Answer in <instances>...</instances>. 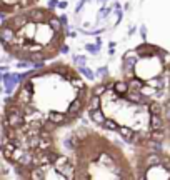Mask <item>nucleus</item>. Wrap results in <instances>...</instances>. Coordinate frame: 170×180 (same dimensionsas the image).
<instances>
[{"mask_svg": "<svg viewBox=\"0 0 170 180\" xmlns=\"http://www.w3.org/2000/svg\"><path fill=\"white\" fill-rule=\"evenodd\" d=\"M122 74L132 90L142 94L150 104L163 105L170 97L168 53L157 45L142 43L122 58Z\"/></svg>", "mask_w": 170, "mask_h": 180, "instance_id": "obj_3", "label": "nucleus"}, {"mask_svg": "<svg viewBox=\"0 0 170 180\" xmlns=\"http://www.w3.org/2000/svg\"><path fill=\"white\" fill-rule=\"evenodd\" d=\"M100 97V110L105 122L100 129L120 134L127 144L145 147L155 137V114L152 104L137 90H132L127 80L114 82Z\"/></svg>", "mask_w": 170, "mask_h": 180, "instance_id": "obj_2", "label": "nucleus"}, {"mask_svg": "<svg viewBox=\"0 0 170 180\" xmlns=\"http://www.w3.org/2000/svg\"><path fill=\"white\" fill-rule=\"evenodd\" d=\"M87 50H89L90 53H97L99 52V47L97 45H87Z\"/></svg>", "mask_w": 170, "mask_h": 180, "instance_id": "obj_5", "label": "nucleus"}, {"mask_svg": "<svg viewBox=\"0 0 170 180\" xmlns=\"http://www.w3.org/2000/svg\"><path fill=\"white\" fill-rule=\"evenodd\" d=\"M59 7H60V8H65V7H67V3H65V2H60V3H59Z\"/></svg>", "mask_w": 170, "mask_h": 180, "instance_id": "obj_7", "label": "nucleus"}, {"mask_svg": "<svg viewBox=\"0 0 170 180\" xmlns=\"http://www.w3.org/2000/svg\"><path fill=\"white\" fill-rule=\"evenodd\" d=\"M163 120H165V132H167V137L170 139V97L163 104Z\"/></svg>", "mask_w": 170, "mask_h": 180, "instance_id": "obj_4", "label": "nucleus"}, {"mask_svg": "<svg viewBox=\"0 0 170 180\" xmlns=\"http://www.w3.org/2000/svg\"><path fill=\"white\" fill-rule=\"evenodd\" d=\"M2 47L8 55L27 64L43 65L65 45V25L50 8H27L8 18L2 12Z\"/></svg>", "mask_w": 170, "mask_h": 180, "instance_id": "obj_1", "label": "nucleus"}, {"mask_svg": "<svg viewBox=\"0 0 170 180\" xmlns=\"http://www.w3.org/2000/svg\"><path fill=\"white\" fill-rule=\"evenodd\" d=\"M55 5H59V2H57V0H50V2H48V8H50V10H52Z\"/></svg>", "mask_w": 170, "mask_h": 180, "instance_id": "obj_6", "label": "nucleus"}]
</instances>
